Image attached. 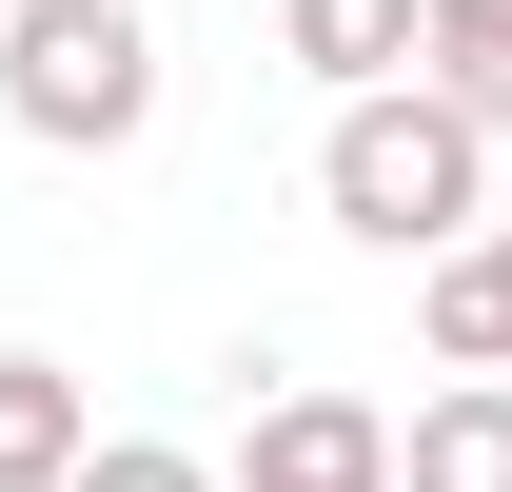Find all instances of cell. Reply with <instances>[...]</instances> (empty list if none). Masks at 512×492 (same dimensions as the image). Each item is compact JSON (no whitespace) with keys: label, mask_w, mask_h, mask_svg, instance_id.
Returning <instances> with one entry per match:
<instances>
[{"label":"cell","mask_w":512,"mask_h":492,"mask_svg":"<svg viewBox=\"0 0 512 492\" xmlns=\"http://www.w3.org/2000/svg\"><path fill=\"white\" fill-rule=\"evenodd\" d=\"M316 197H335V237L355 256H434L493 217V119H453L434 79H355L316 138Z\"/></svg>","instance_id":"obj_1"},{"label":"cell","mask_w":512,"mask_h":492,"mask_svg":"<svg viewBox=\"0 0 512 492\" xmlns=\"http://www.w3.org/2000/svg\"><path fill=\"white\" fill-rule=\"evenodd\" d=\"M0 119L60 138V158L158 138V20H138V0H20V20H0Z\"/></svg>","instance_id":"obj_2"},{"label":"cell","mask_w":512,"mask_h":492,"mask_svg":"<svg viewBox=\"0 0 512 492\" xmlns=\"http://www.w3.org/2000/svg\"><path fill=\"white\" fill-rule=\"evenodd\" d=\"M217 492H394V414L335 394V374H296V394H256V433H237Z\"/></svg>","instance_id":"obj_3"},{"label":"cell","mask_w":512,"mask_h":492,"mask_svg":"<svg viewBox=\"0 0 512 492\" xmlns=\"http://www.w3.org/2000/svg\"><path fill=\"white\" fill-rule=\"evenodd\" d=\"M414 335H434V374H512V217L414 256Z\"/></svg>","instance_id":"obj_4"},{"label":"cell","mask_w":512,"mask_h":492,"mask_svg":"<svg viewBox=\"0 0 512 492\" xmlns=\"http://www.w3.org/2000/svg\"><path fill=\"white\" fill-rule=\"evenodd\" d=\"M394 492H512V374H434L394 414Z\"/></svg>","instance_id":"obj_5"},{"label":"cell","mask_w":512,"mask_h":492,"mask_svg":"<svg viewBox=\"0 0 512 492\" xmlns=\"http://www.w3.org/2000/svg\"><path fill=\"white\" fill-rule=\"evenodd\" d=\"M276 60L355 99V79H414V0H276Z\"/></svg>","instance_id":"obj_6"},{"label":"cell","mask_w":512,"mask_h":492,"mask_svg":"<svg viewBox=\"0 0 512 492\" xmlns=\"http://www.w3.org/2000/svg\"><path fill=\"white\" fill-rule=\"evenodd\" d=\"M79 433H99V394H79L60 355H0V492H60Z\"/></svg>","instance_id":"obj_7"},{"label":"cell","mask_w":512,"mask_h":492,"mask_svg":"<svg viewBox=\"0 0 512 492\" xmlns=\"http://www.w3.org/2000/svg\"><path fill=\"white\" fill-rule=\"evenodd\" d=\"M414 79H434L453 119L512 138V0H414Z\"/></svg>","instance_id":"obj_8"},{"label":"cell","mask_w":512,"mask_h":492,"mask_svg":"<svg viewBox=\"0 0 512 492\" xmlns=\"http://www.w3.org/2000/svg\"><path fill=\"white\" fill-rule=\"evenodd\" d=\"M60 492H217V473H197V453H158V433H79Z\"/></svg>","instance_id":"obj_9"}]
</instances>
